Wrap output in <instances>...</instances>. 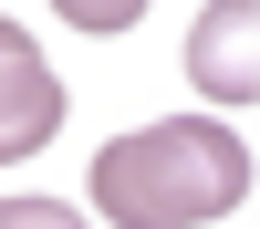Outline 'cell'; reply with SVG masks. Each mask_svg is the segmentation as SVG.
<instances>
[{"instance_id": "obj_3", "label": "cell", "mask_w": 260, "mask_h": 229, "mask_svg": "<svg viewBox=\"0 0 260 229\" xmlns=\"http://www.w3.org/2000/svg\"><path fill=\"white\" fill-rule=\"evenodd\" d=\"M52 125H62V83H52V62H42V42L21 31V21H0V167L42 156V146H52Z\"/></svg>"}, {"instance_id": "obj_5", "label": "cell", "mask_w": 260, "mask_h": 229, "mask_svg": "<svg viewBox=\"0 0 260 229\" xmlns=\"http://www.w3.org/2000/svg\"><path fill=\"white\" fill-rule=\"evenodd\" d=\"M0 229H83V208H62V198H0Z\"/></svg>"}, {"instance_id": "obj_4", "label": "cell", "mask_w": 260, "mask_h": 229, "mask_svg": "<svg viewBox=\"0 0 260 229\" xmlns=\"http://www.w3.org/2000/svg\"><path fill=\"white\" fill-rule=\"evenodd\" d=\"M62 21H73V31H136L146 21V0H52Z\"/></svg>"}, {"instance_id": "obj_2", "label": "cell", "mask_w": 260, "mask_h": 229, "mask_svg": "<svg viewBox=\"0 0 260 229\" xmlns=\"http://www.w3.org/2000/svg\"><path fill=\"white\" fill-rule=\"evenodd\" d=\"M187 83L208 104H229V115H250V94H260V0H208L187 21Z\"/></svg>"}, {"instance_id": "obj_1", "label": "cell", "mask_w": 260, "mask_h": 229, "mask_svg": "<svg viewBox=\"0 0 260 229\" xmlns=\"http://www.w3.org/2000/svg\"><path fill=\"white\" fill-rule=\"evenodd\" d=\"M83 198L115 229H198V219H229L250 198V146L219 115H167V125H136V136L94 146Z\"/></svg>"}]
</instances>
